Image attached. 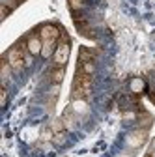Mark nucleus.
Returning <instances> with one entry per match:
<instances>
[{
    "instance_id": "nucleus-5",
    "label": "nucleus",
    "mask_w": 155,
    "mask_h": 157,
    "mask_svg": "<svg viewBox=\"0 0 155 157\" xmlns=\"http://www.w3.org/2000/svg\"><path fill=\"white\" fill-rule=\"evenodd\" d=\"M26 47H28V51H30V54H40L41 51H43V41H41V37H30L28 39V43H26Z\"/></svg>"
},
{
    "instance_id": "nucleus-1",
    "label": "nucleus",
    "mask_w": 155,
    "mask_h": 157,
    "mask_svg": "<svg viewBox=\"0 0 155 157\" xmlns=\"http://www.w3.org/2000/svg\"><path fill=\"white\" fill-rule=\"evenodd\" d=\"M6 60L11 66V69H15V71L25 69V66H26V45H25V41L11 47L6 54Z\"/></svg>"
},
{
    "instance_id": "nucleus-11",
    "label": "nucleus",
    "mask_w": 155,
    "mask_h": 157,
    "mask_svg": "<svg viewBox=\"0 0 155 157\" xmlns=\"http://www.w3.org/2000/svg\"><path fill=\"white\" fill-rule=\"evenodd\" d=\"M69 6H71L73 10H77V8H82V0H69Z\"/></svg>"
},
{
    "instance_id": "nucleus-14",
    "label": "nucleus",
    "mask_w": 155,
    "mask_h": 157,
    "mask_svg": "<svg viewBox=\"0 0 155 157\" xmlns=\"http://www.w3.org/2000/svg\"><path fill=\"white\" fill-rule=\"evenodd\" d=\"M149 97H151V101L155 103V92H151V94H149Z\"/></svg>"
},
{
    "instance_id": "nucleus-10",
    "label": "nucleus",
    "mask_w": 155,
    "mask_h": 157,
    "mask_svg": "<svg viewBox=\"0 0 155 157\" xmlns=\"http://www.w3.org/2000/svg\"><path fill=\"white\" fill-rule=\"evenodd\" d=\"M11 10H13L11 6H8V4H4V6H2V19H6V17L9 15V11H11Z\"/></svg>"
},
{
    "instance_id": "nucleus-6",
    "label": "nucleus",
    "mask_w": 155,
    "mask_h": 157,
    "mask_svg": "<svg viewBox=\"0 0 155 157\" xmlns=\"http://www.w3.org/2000/svg\"><path fill=\"white\" fill-rule=\"evenodd\" d=\"M64 75H66V69L60 67V66H56L52 71H51V82L52 84H60L64 81Z\"/></svg>"
},
{
    "instance_id": "nucleus-8",
    "label": "nucleus",
    "mask_w": 155,
    "mask_h": 157,
    "mask_svg": "<svg viewBox=\"0 0 155 157\" xmlns=\"http://www.w3.org/2000/svg\"><path fill=\"white\" fill-rule=\"evenodd\" d=\"M93 60V52L88 49H81V62H92Z\"/></svg>"
},
{
    "instance_id": "nucleus-12",
    "label": "nucleus",
    "mask_w": 155,
    "mask_h": 157,
    "mask_svg": "<svg viewBox=\"0 0 155 157\" xmlns=\"http://www.w3.org/2000/svg\"><path fill=\"white\" fill-rule=\"evenodd\" d=\"M6 101H8V92H6V86L2 84V107L6 105Z\"/></svg>"
},
{
    "instance_id": "nucleus-3",
    "label": "nucleus",
    "mask_w": 155,
    "mask_h": 157,
    "mask_svg": "<svg viewBox=\"0 0 155 157\" xmlns=\"http://www.w3.org/2000/svg\"><path fill=\"white\" fill-rule=\"evenodd\" d=\"M40 37L43 41V52H49L51 47L58 41V37H60V28L54 26V25H45L40 30Z\"/></svg>"
},
{
    "instance_id": "nucleus-13",
    "label": "nucleus",
    "mask_w": 155,
    "mask_h": 157,
    "mask_svg": "<svg viewBox=\"0 0 155 157\" xmlns=\"http://www.w3.org/2000/svg\"><path fill=\"white\" fill-rule=\"evenodd\" d=\"M146 157H155V151H153V150H151V151H149V153H146Z\"/></svg>"
},
{
    "instance_id": "nucleus-2",
    "label": "nucleus",
    "mask_w": 155,
    "mask_h": 157,
    "mask_svg": "<svg viewBox=\"0 0 155 157\" xmlns=\"http://www.w3.org/2000/svg\"><path fill=\"white\" fill-rule=\"evenodd\" d=\"M92 92V75H86V73H77L75 77V82H73V97H88Z\"/></svg>"
},
{
    "instance_id": "nucleus-7",
    "label": "nucleus",
    "mask_w": 155,
    "mask_h": 157,
    "mask_svg": "<svg viewBox=\"0 0 155 157\" xmlns=\"http://www.w3.org/2000/svg\"><path fill=\"white\" fill-rule=\"evenodd\" d=\"M81 73L92 75L93 73V60L92 62H81Z\"/></svg>"
},
{
    "instance_id": "nucleus-4",
    "label": "nucleus",
    "mask_w": 155,
    "mask_h": 157,
    "mask_svg": "<svg viewBox=\"0 0 155 157\" xmlns=\"http://www.w3.org/2000/svg\"><path fill=\"white\" fill-rule=\"evenodd\" d=\"M69 52H71V45H69V41H62L60 45L56 47V51H54V56H52V62H54V66H60V67H64V66L67 64V60H69Z\"/></svg>"
},
{
    "instance_id": "nucleus-9",
    "label": "nucleus",
    "mask_w": 155,
    "mask_h": 157,
    "mask_svg": "<svg viewBox=\"0 0 155 157\" xmlns=\"http://www.w3.org/2000/svg\"><path fill=\"white\" fill-rule=\"evenodd\" d=\"M131 88H133V92H142L144 90V82L140 81V78H134V81H131Z\"/></svg>"
}]
</instances>
